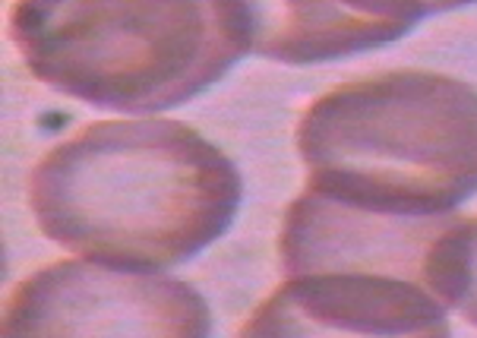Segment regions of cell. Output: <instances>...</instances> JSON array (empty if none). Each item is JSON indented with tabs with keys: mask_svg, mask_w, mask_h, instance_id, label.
<instances>
[{
	"mask_svg": "<svg viewBox=\"0 0 477 338\" xmlns=\"http://www.w3.org/2000/svg\"><path fill=\"white\" fill-rule=\"evenodd\" d=\"M231 158L180 120H104L51 149L29 180L48 240L120 269L184 262L231 228Z\"/></svg>",
	"mask_w": 477,
	"mask_h": 338,
	"instance_id": "obj_1",
	"label": "cell"
},
{
	"mask_svg": "<svg viewBox=\"0 0 477 338\" xmlns=\"http://www.w3.org/2000/svg\"><path fill=\"white\" fill-rule=\"evenodd\" d=\"M307 190L392 215H446L477 193V89L395 70L338 85L297 127Z\"/></svg>",
	"mask_w": 477,
	"mask_h": 338,
	"instance_id": "obj_2",
	"label": "cell"
},
{
	"mask_svg": "<svg viewBox=\"0 0 477 338\" xmlns=\"http://www.w3.org/2000/svg\"><path fill=\"white\" fill-rule=\"evenodd\" d=\"M455 215H392L304 190L278 237L285 281L247 335H449L433 256Z\"/></svg>",
	"mask_w": 477,
	"mask_h": 338,
	"instance_id": "obj_3",
	"label": "cell"
},
{
	"mask_svg": "<svg viewBox=\"0 0 477 338\" xmlns=\"http://www.w3.org/2000/svg\"><path fill=\"white\" fill-rule=\"evenodd\" d=\"M10 32L44 85L143 114L190 101L250 51L240 0H16Z\"/></svg>",
	"mask_w": 477,
	"mask_h": 338,
	"instance_id": "obj_4",
	"label": "cell"
},
{
	"mask_svg": "<svg viewBox=\"0 0 477 338\" xmlns=\"http://www.w3.org/2000/svg\"><path fill=\"white\" fill-rule=\"evenodd\" d=\"M206 300L177 278L63 259L29 275L3 310V335H209Z\"/></svg>",
	"mask_w": 477,
	"mask_h": 338,
	"instance_id": "obj_5",
	"label": "cell"
},
{
	"mask_svg": "<svg viewBox=\"0 0 477 338\" xmlns=\"http://www.w3.org/2000/svg\"><path fill=\"white\" fill-rule=\"evenodd\" d=\"M250 51L281 63L351 57L408 35L424 0H240Z\"/></svg>",
	"mask_w": 477,
	"mask_h": 338,
	"instance_id": "obj_6",
	"label": "cell"
},
{
	"mask_svg": "<svg viewBox=\"0 0 477 338\" xmlns=\"http://www.w3.org/2000/svg\"><path fill=\"white\" fill-rule=\"evenodd\" d=\"M433 284L449 307L477 326V218H458L442 231L433 256Z\"/></svg>",
	"mask_w": 477,
	"mask_h": 338,
	"instance_id": "obj_7",
	"label": "cell"
},
{
	"mask_svg": "<svg viewBox=\"0 0 477 338\" xmlns=\"http://www.w3.org/2000/svg\"><path fill=\"white\" fill-rule=\"evenodd\" d=\"M427 13H439V10H458V6H468L474 0H424Z\"/></svg>",
	"mask_w": 477,
	"mask_h": 338,
	"instance_id": "obj_8",
	"label": "cell"
}]
</instances>
